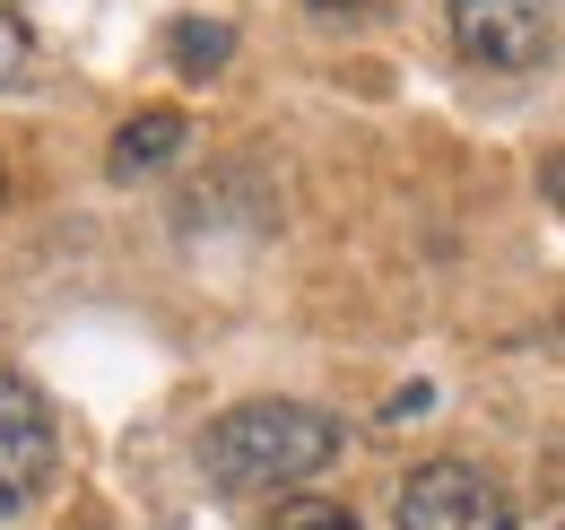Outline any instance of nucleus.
<instances>
[{
    "label": "nucleus",
    "instance_id": "obj_1",
    "mask_svg": "<svg viewBox=\"0 0 565 530\" xmlns=\"http://www.w3.org/2000/svg\"><path fill=\"white\" fill-rule=\"evenodd\" d=\"M349 453V426L313 400H235L201 426V469L226 496H305V478Z\"/></svg>",
    "mask_w": 565,
    "mask_h": 530
},
{
    "label": "nucleus",
    "instance_id": "obj_2",
    "mask_svg": "<svg viewBox=\"0 0 565 530\" xmlns=\"http://www.w3.org/2000/svg\"><path fill=\"white\" fill-rule=\"evenodd\" d=\"M452 53L479 70H540L557 53V0H444Z\"/></svg>",
    "mask_w": 565,
    "mask_h": 530
},
{
    "label": "nucleus",
    "instance_id": "obj_3",
    "mask_svg": "<svg viewBox=\"0 0 565 530\" xmlns=\"http://www.w3.org/2000/svg\"><path fill=\"white\" fill-rule=\"evenodd\" d=\"M401 530H513V496L479 462H418L401 478Z\"/></svg>",
    "mask_w": 565,
    "mask_h": 530
},
{
    "label": "nucleus",
    "instance_id": "obj_4",
    "mask_svg": "<svg viewBox=\"0 0 565 530\" xmlns=\"http://www.w3.org/2000/svg\"><path fill=\"white\" fill-rule=\"evenodd\" d=\"M53 453H62V435H53L44 392H35L26 374H9V365H0V513H18L26 496H44Z\"/></svg>",
    "mask_w": 565,
    "mask_h": 530
},
{
    "label": "nucleus",
    "instance_id": "obj_5",
    "mask_svg": "<svg viewBox=\"0 0 565 530\" xmlns=\"http://www.w3.org/2000/svg\"><path fill=\"white\" fill-rule=\"evenodd\" d=\"M183 157V114H131L122 131H114V174L122 183H140V174H157V166H174Z\"/></svg>",
    "mask_w": 565,
    "mask_h": 530
},
{
    "label": "nucleus",
    "instance_id": "obj_6",
    "mask_svg": "<svg viewBox=\"0 0 565 530\" xmlns=\"http://www.w3.org/2000/svg\"><path fill=\"white\" fill-rule=\"evenodd\" d=\"M166 53H174V70H183V78H210V70L235 53V26H217V18H183Z\"/></svg>",
    "mask_w": 565,
    "mask_h": 530
},
{
    "label": "nucleus",
    "instance_id": "obj_7",
    "mask_svg": "<svg viewBox=\"0 0 565 530\" xmlns=\"http://www.w3.org/2000/svg\"><path fill=\"white\" fill-rule=\"evenodd\" d=\"M270 530H365V522H356L340 496H287L279 513H270Z\"/></svg>",
    "mask_w": 565,
    "mask_h": 530
},
{
    "label": "nucleus",
    "instance_id": "obj_8",
    "mask_svg": "<svg viewBox=\"0 0 565 530\" xmlns=\"http://www.w3.org/2000/svg\"><path fill=\"white\" fill-rule=\"evenodd\" d=\"M26 62H35V44H26V26L0 9V87H18V78H26Z\"/></svg>",
    "mask_w": 565,
    "mask_h": 530
},
{
    "label": "nucleus",
    "instance_id": "obj_9",
    "mask_svg": "<svg viewBox=\"0 0 565 530\" xmlns=\"http://www.w3.org/2000/svg\"><path fill=\"white\" fill-rule=\"evenodd\" d=\"M322 9H365V0H322Z\"/></svg>",
    "mask_w": 565,
    "mask_h": 530
},
{
    "label": "nucleus",
    "instance_id": "obj_10",
    "mask_svg": "<svg viewBox=\"0 0 565 530\" xmlns=\"http://www.w3.org/2000/svg\"><path fill=\"white\" fill-rule=\"evenodd\" d=\"M0 192H9V174H0Z\"/></svg>",
    "mask_w": 565,
    "mask_h": 530
},
{
    "label": "nucleus",
    "instance_id": "obj_11",
    "mask_svg": "<svg viewBox=\"0 0 565 530\" xmlns=\"http://www.w3.org/2000/svg\"><path fill=\"white\" fill-rule=\"evenodd\" d=\"M557 530H565V522H557Z\"/></svg>",
    "mask_w": 565,
    "mask_h": 530
}]
</instances>
